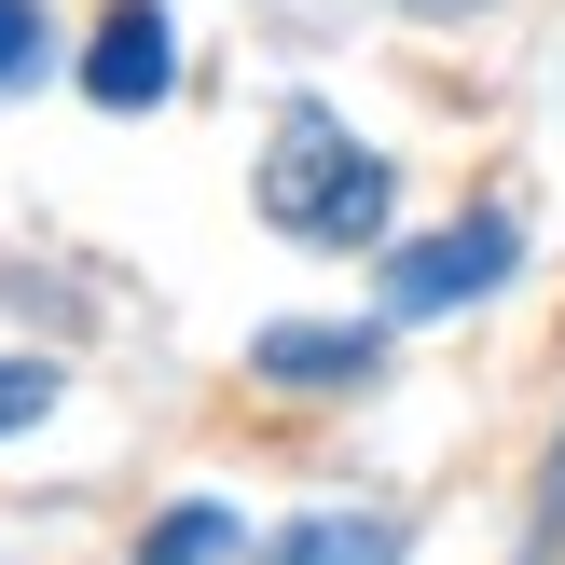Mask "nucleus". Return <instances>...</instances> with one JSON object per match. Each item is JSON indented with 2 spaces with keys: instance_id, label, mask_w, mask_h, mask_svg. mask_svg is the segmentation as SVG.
Here are the masks:
<instances>
[{
  "instance_id": "obj_1",
  "label": "nucleus",
  "mask_w": 565,
  "mask_h": 565,
  "mask_svg": "<svg viewBox=\"0 0 565 565\" xmlns=\"http://www.w3.org/2000/svg\"><path fill=\"white\" fill-rule=\"evenodd\" d=\"M248 207H263L276 235H303V248H373L386 207H401V166H386L373 138H345L331 97H290L276 138H263V166H248Z\"/></svg>"
},
{
  "instance_id": "obj_2",
  "label": "nucleus",
  "mask_w": 565,
  "mask_h": 565,
  "mask_svg": "<svg viewBox=\"0 0 565 565\" xmlns=\"http://www.w3.org/2000/svg\"><path fill=\"white\" fill-rule=\"evenodd\" d=\"M511 263H524V235L497 207H469V221H441V235L386 248V318H456V303H483Z\"/></svg>"
},
{
  "instance_id": "obj_3",
  "label": "nucleus",
  "mask_w": 565,
  "mask_h": 565,
  "mask_svg": "<svg viewBox=\"0 0 565 565\" xmlns=\"http://www.w3.org/2000/svg\"><path fill=\"white\" fill-rule=\"evenodd\" d=\"M373 359H386V331H359V318H276L263 345H248V373L290 386V401H331V386H359Z\"/></svg>"
},
{
  "instance_id": "obj_4",
  "label": "nucleus",
  "mask_w": 565,
  "mask_h": 565,
  "mask_svg": "<svg viewBox=\"0 0 565 565\" xmlns=\"http://www.w3.org/2000/svg\"><path fill=\"white\" fill-rule=\"evenodd\" d=\"M166 83H180L166 14H152V0H110V14H97V55H83V97H97V110H152Z\"/></svg>"
},
{
  "instance_id": "obj_5",
  "label": "nucleus",
  "mask_w": 565,
  "mask_h": 565,
  "mask_svg": "<svg viewBox=\"0 0 565 565\" xmlns=\"http://www.w3.org/2000/svg\"><path fill=\"white\" fill-rule=\"evenodd\" d=\"M276 565H401V524H359V511L276 524Z\"/></svg>"
},
{
  "instance_id": "obj_6",
  "label": "nucleus",
  "mask_w": 565,
  "mask_h": 565,
  "mask_svg": "<svg viewBox=\"0 0 565 565\" xmlns=\"http://www.w3.org/2000/svg\"><path fill=\"white\" fill-rule=\"evenodd\" d=\"M248 539H235V511H207V497H193V511H166L152 539H138V565H235Z\"/></svg>"
},
{
  "instance_id": "obj_7",
  "label": "nucleus",
  "mask_w": 565,
  "mask_h": 565,
  "mask_svg": "<svg viewBox=\"0 0 565 565\" xmlns=\"http://www.w3.org/2000/svg\"><path fill=\"white\" fill-rule=\"evenodd\" d=\"M42 55H55L42 0H0V97H14V83H42Z\"/></svg>"
},
{
  "instance_id": "obj_8",
  "label": "nucleus",
  "mask_w": 565,
  "mask_h": 565,
  "mask_svg": "<svg viewBox=\"0 0 565 565\" xmlns=\"http://www.w3.org/2000/svg\"><path fill=\"white\" fill-rule=\"evenodd\" d=\"M55 414V359H0V441Z\"/></svg>"
},
{
  "instance_id": "obj_9",
  "label": "nucleus",
  "mask_w": 565,
  "mask_h": 565,
  "mask_svg": "<svg viewBox=\"0 0 565 565\" xmlns=\"http://www.w3.org/2000/svg\"><path fill=\"white\" fill-rule=\"evenodd\" d=\"M565 552V441H552V469H539V565Z\"/></svg>"
},
{
  "instance_id": "obj_10",
  "label": "nucleus",
  "mask_w": 565,
  "mask_h": 565,
  "mask_svg": "<svg viewBox=\"0 0 565 565\" xmlns=\"http://www.w3.org/2000/svg\"><path fill=\"white\" fill-rule=\"evenodd\" d=\"M428 14H456V0H428Z\"/></svg>"
}]
</instances>
